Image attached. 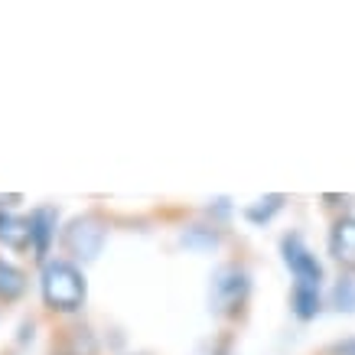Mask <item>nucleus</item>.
Returning a JSON list of instances; mask_svg holds the SVG:
<instances>
[{"label":"nucleus","instance_id":"9d476101","mask_svg":"<svg viewBox=\"0 0 355 355\" xmlns=\"http://www.w3.org/2000/svg\"><path fill=\"white\" fill-rule=\"evenodd\" d=\"M284 202H287V196H280V193L264 196V199H258V202L248 205V209H245V218L251 222V225H268L270 218H274L280 209H284Z\"/></svg>","mask_w":355,"mask_h":355},{"label":"nucleus","instance_id":"20e7f679","mask_svg":"<svg viewBox=\"0 0 355 355\" xmlns=\"http://www.w3.org/2000/svg\"><path fill=\"white\" fill-rule=\"evenodd\" d=\"M248 293H251L248 270H241L238 264H225V268L216 270V280H212V306H216V313L235 316L248 303Z\"/></svg>","mask_w":355,"mask_h":355},{"label":"nucleus","instance_id":"423d86ee","mask_svg":"<svg viewBox=\"0 0 355 355\" xmlns=\"http://www.w3.org/2000/svg\"><path fill=\"white\" fill-rule=\"evenodd\" d=\"M55 232H59V212L53 205H36L30 212V238H33L30 254L40 268L49 261V248L55 241Z\"/></svg>","mask_w":355,"mask_h":355},{"label":"nucleus","instance_id":"1a4fd4ad","mask_svg":"<svg viewBox=\"0 0 355 355\" xmlns=\"http://www.w3.org/2000/svg\"><path fill=\"white\" fill-rule=\"evenodd\" d=\"M291 313L300 320V323H310L323 313V291L320 287H300L293 284L291 287Z\"/></svg>","mask_w":355,"mask_h":355},{"label":"nucleus","instance_id":"0eeeda50","mask_svg":"<svg viewBox=\"0 0 355 355\" xmlns=\"http://www.w3.org/2000/svg\"><path fill=\"white\" fill-rule=\"evenodd\" d=\"M30 245V216H17L10 209H0V248H7L13 254H26Z\"/></svg>","mask_w":355,"mask_h":355},{"label":"nucleus","instance_id":"f03ea898","mask_svg":"<svg viewBox=\"0 0 355 355\" xmlns=\"http://www.w3.org/2000/svg\"><path fill=\"white\" fill-rule=\"evenodd\" d=\"M62 251L69 261H76L78 268L88 264V261H95L101 254V248L108 241V218L101 216V212H82L76 216L69 225L62 228Z\"/></svg>","mask_w":355,"mask_h":355},{"label":"nucleus","instance_id":"39448f33","mask_svg":"<svg viewBox=\"0 0 355 355\" xmlns=\"http://www.w3.org/2000/svg\"><path fill=\"white\" fill-rule=\"evenodd\" d=\"M326 251L343 274L355 277V212H336L326 232Z\"/></svg>","mask_w":355,"mask_h":355},{"label":"nucleus","instance_id":"7ed1b4c3","mask_svg":"<svg viewBox=\"0 0 355 355\" xmlns=\"http://www.w3.org/2000/svg\"><path fill=\"white\" fill-rule=\"evenodd\" d=\"M280 258H284L287 270H291L293 284H300V287H320L323 291V280H326L323 261L310 251V245L303 241L300 232H287V235L280 238Z\"/></svg>","mask_w":355,"mask_h":355},{"label":"nucleus","instance_id":"6e6552de","mask_svg":"<svg viewBox=\"0 0 355 355\" xmlns=\"http://www.w3.org/2000/svg\"><path fill=\"white\" fill-rule=\"evenodd\" d=\"M26 287H30V274H26L20 264H13L10 258L0 254V306L20 303Z\"/></svg>","mask_w":355,"mask_h":355},{"label":"nucleus","instance_id":"f8f14e48","mask_svg":"<svg viewBox=\"0 0 355 355\" xmlns=\"http://www.w3.org/2000/svg\"><path fill=\"white\" fill-rule=\"evenodd\" d=\"M316 355H355V336H345V339H336V343L323 345Z\"/></svg>","mask_w":355,"mask_h":355},{"label":"nucleus","instance_id":"9b49d317","mask_svg":"<svg viewBox=\"0 0 355 355\" xmlns=\"http://www.w3.org/2000/svg\"><path fill=\"white\" fill-rule=\"evenodd\" d=\"M329 303L339 313H355V277L352 274H339V280L329 291Z\"/></svg>","mask_w":355,"mask_h":355},{"label":"nucleus","instance_id":"f257e3e1","mask_svg":"<svg viewBox=\"0 0 355 355\" xmlns=\"http://www.w3.org/2000/svg\"><path fill=\"white\" fill-rule=\"evenodd\" d=\"M40 297L53 316H76L85 306L88 280L85 270L69 258H49L40 268Z\"/></svg>","mask_w":355,"mask_h":355}]
</instances>
